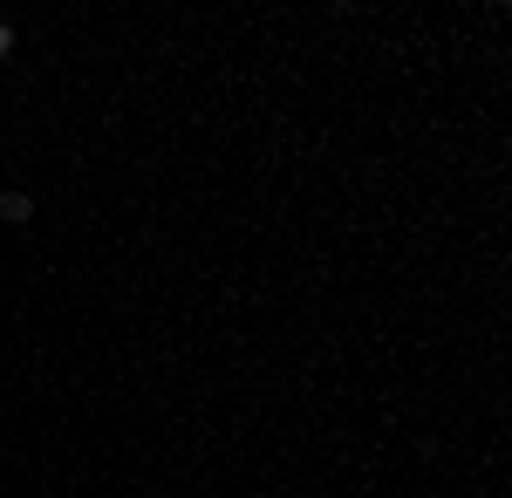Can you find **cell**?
I'll use <instances>...</instances> for the list:
<instances>
[{"label":"cell","instance_id":"6da1fadb","mask_svg":"<svg viewBox=\"0 0 512 498\" xmlns=\"http://www.w3.org/2000/svg\"><path fill=\"white\" fill-rule=\"evenodd\" d=\"M35 219V198L28 192H0V226H28Z\"/></svg>","mask_w":512,"mask_h":498},{"label":"cell","instance_id":"7a4b0ae2","mask_svg":"<svg viewBox=\"0 0 512 498\" xmlns=\"http://www.w3.org/2000/svg\"><path fill=\"white\" fill-rule=\"evenodd\" d=\"M7 55H14V21L0 14V62H7Z\"/></svg>","mask_w":512,"mask_h":498}]
</instances>
